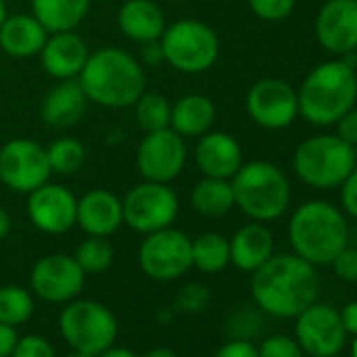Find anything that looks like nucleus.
Segmentation results:
<instances>
[{"label": "nucleus", "mask_w": 357, "mask_h": 357, "mask_svg": "<svg viewBox=\"0 0 357 357\" xmlns=\"http://www.w3.org/2000/svg\"><path fill=\"white\" fill-rule=\"evenodd\" d=\"M47 158L55 174H74L86 162V147L76 137H59L47 147Z\"/></svg>", "instance_id": "obj_30"}, {"label": "nucleus", "mask_w": 357, "mask_h": 357, "mask_svg": "<svg viewBox=\"0 0 357 357\" xmlns=\"http://www.w3.org/2000/svg\"><path fill=\"white\" fill-rule=\"evenodd\" d=\"M288 240L294 255L313 267L330 265V261L349 244L347 217L326 200H309L292 213L288 221Z\"/></svg>", "instance_id": "obj_4"}, {"label": "nucleus", "mask_w": 357, "mask_h": 357, "mask_svg": "<svg viewBox=\"0 0 357 357\" xmlns=\"http://www.w3.org/2000/svg\"><path fill=\"white\" fill-rule=\"evenodd\" d=\"M89 45L86 40L76 34V30L70 32H55L49 34L43 51H40V66L47 72V76L61 80H76L82 72L86 59H89Z\"/></svg>", "instance_id": "obj_19"}, {"label": "nucleus", "mask_w": 357, "mask_h": 357, "mask_svg": "<svg viewBox=\"0 0 357 357\" xmlns=\"http://www.w3.org/2000/svg\"><path fill=\"white\" fill-rule=\"evenodd\" d=\"M259 357H305L296 338L286 334H271L259 347Z\"/></svg>", "instance_id": "obj_35"}, {"label": "nucleus", "mask_w": 357, "mask_h": 357, "mask_svg": "<svg viewBox=\"0 0 357 357\" xmlns=\"http://www.w3.org/2000/svg\"><path fill=\"white\" fill-rule=\"evenodd\" d=\"M160 47L164 63L190 76L208 72L221 53L217 32L200 20H178L166 26Z\"/></svg>", "instance_id": "obj_7"}, {"label": "nucleus", "mask_w": 357, "mask_h": 357, "mask_svg": "<svg viewBox=\"0 0 357 357\" xmlns=\"http://www.w3.org/2000/svg\"><path fill=\"white\" fill-rule=\"evenodd\" d=\"M91 11V0H32V15L49 34L76 30Z\"/></svg>", "instance_id": "obj_26"}, {"label": "nucleus", "mask_w": 357, "mask_h": 357, "mask_svg": "<svg viewBox=\"0 0 357 357\" xmlns=\"http://www.w3.org/2000/svg\"><path fill=\"white\" fill-rule=\"evenodd\" d=\"M97 357H139L135 351H130V349H126V347H120V344H112V347H107L103 353H99Z\"/></svg>", "instance_id": "obj_44"}, {"label": "nucleus", "mask_w": 357, "mask_h": 357, "mask_svg": "<svg viewBox=\"0 0 357 357\" xmlns=\"http://www.w3.org/2000/svg\"><path fill=\"white\" fill-rule=\"evenodd\" d=\"M296 0H248L250 11L269 24H278L284 22L292 15Z\"/></svg>", "instance_id": "obj_33"}, {"label": "nucleus", "mask_w": 357, "mask_h": 357, "mask_svg": "<svg viewBox=\"0 0 357 357\" xmlns=\"http://www.w3.org/2000/svg\"><path fill=\"white\" fill-rule=\"evenodd\" d=\"M34 294L30 288L9 284L0 286V321L13 328L24 326L34 315Z\"/></svg>", "instance_id": "obj_29"}, {"label": "nucleus", "mask_w": 357, "mask_h": 357, "mask_svg": "<svg viewBox=\"0 0 357 357\" xmlns=\"http://www.w3.org/2000/svg\"><path fill=\"white\" fill-rule=\"evenodd\" d=\"M137 259L147 278L155 282L178 280L192 269V238L172 225L145 234Z\"/></svg>", "instance_id": "obj_9"}, {"label": "nucleus", "mask_w": 357, "mask_h": 357, "mask_svg": "<svg viewBox=\"0 0 357 357\" xmlns=\"http://www.w3.org/2000/svg\"><path fill=\"white\" fill-rule=\"evenodd\" d=\"M170 101L160 93H147L135 101V120L143 132H153L170 126Z\"/></svg>", "instance_id": "obj_31"}, {"label": "nucleus", "mask_w": 357, "mask_h": 357, "mask_svg": "<svg viewBox=\"0 0 357 357\" xmlns=\"http://www.w3.org/2000/svg\"><path fill=\"white\" fill-rule=\"evenodd\" d=\"M275 240L265 223L252 221L240 227L229 240V259L231 265L240 271L255 273L273 257Z\"/></svg>", "instance_id": "obj_22"}, {"label": "nucleus", "mask_w": 357, "mask_h": 357, "mask_svg": "<svg viewBox=\"0 0 357 357\" xmlns=\"http://www.w3.org/2000/svg\"><path fill=\"white\" fill-rule=\"evenodd\" d=\"M80 269L89 273H103L112 267L114 263V246L107 238L99 236H86L78 246L76 252L72 255Z\"/></svg>", "instance_id": "obj_32"}, {"label": "nucleus", "mask_w": 357, "mask_h": 357, "mask_svg": "<svg viewBox=\"0 0 357 357\" xmlns=\"http://www.w3.org/2000/svg\"><path fill=\"white\" fill-rule=\"evenodd\" d=\"M76 80L89 103L107 109L132 107L145 91V70L141 61L120 47L91 51Z\"/></svg>", "instance_id": "obj_2"}, {"label": "nucleus", "mask_w": 357, "mask_h": 357, "mask_svg": "<svg viewBox=\"0 0 357 357\" xmlns=\"http://www.w3.org/2000/svg\"><path fill=\"white\" fill-rule=\"evenodd\" d=\"M76 225L86 236L109 238L122 225V200L109 190H91L78 198Z\"/></svg>", "instance_id": "obj_20"}, {"label": "nucleus", "mask_w": 357, "mask_h": 357, "mask_svg": "<svg viewBox=\"0 0 357 357\" xmlns=\"http://www.w3.org/2000/svg\"><path fill=\"white\" fill-rule=\"evenodd\" d=\"M298 116L313 126H330L357 103V68L330 59L315 66L298 91Z\"/></svg>", "instance_id": "obj_3"}, {"label": "nucleus", "mask_w": 357, "mask_h": 357, "mask_svg": "<svg viewBox=\"0 0 357 357\" xmlns=\"http://www.w3.org/2000/svg\"><path fill=\"white\" fill-rule=\"evenodd\" d=\"M336 278L342 282H357V248H351L349 244L330 261Z\"/></svg>", "instance_id": "obj_37"}, {"label": "nucleus", "mask_w": 357, "mask_h": 357, "mask_svg": "<svg viewBox=\"0 0 357 357\" xmlns=\"http://www.w3.org/2000/svg\"><path fill=\"white\" fill-rule=\"evenodd\" d=\"M355 3H357V0H355Z\"/></svg>", "instance_id": "obj_52"}, {"label": "nucleus", "mask_w": 357, "mask_h": 357, "mask_svg": "<svg viewBox=\"0 0 357 357\" xmlns=\"http://www.w3.org/2000/svg\"><path fill=\"white\" fill-rule=\"evenodd\" d=\"M194 162L202 176L231 178L244 164L242 145L225 130H208L198 137L194 147Z\"/></svg>", "instance_id": "obj_18"}, {"label": "nucleus", "mask_w": 357, "mask_h": 357, "mask_svg": "<svg viewBox=\"0 0 357 357\" xmlns=\"http://www.w3.org/2000/svg\"><path fill=\"white\" fill-rule=\"evenodd\" d=\"M86 273L74 257L51 252L40 257L30 269V290L36 298L53 305H66L84 290Z\"/></svg>", "instance_id": "obj_13"}, {"label": "nucleus", "mask_w": 357, "mask_h": 357, "mask_svg": "<svg viewBox=\"0 0 357 357\" xmlns=\"http://www.w3.org/2000/svg\"><path fill=\"white\" fill-rule=\"evenodd\" d=\"M143 357H176V353L170 351V349H166V347H155V349L147 351Z\"/></svg>", "instance_id": "obj_46"}, {"label": "nucleus", "mask_w": 357, "mask_h": 357, "mask_svg": "<svg viewBox=\"0 0 357 357\" xmlns=\"http://www.w3.org/2000/svg\"><path fill=\"white\" fill-rule=\"evenodd\" d=\"M86 105L89 99L78 80H61L45 95L40 116L47 126L63 130L76 126L82 120V116L86 114Z\"/></svg>", "instance_id": "obj_23"}, {"label": "nucleus", "mask_w": 357, "mask_h": 357, "mask_svg": "<svg viewBox=\"0 0 357 357\" xmlns=\"http://www.w3.org/2000/svg\"><path fill=\"white\" fill-rule=\"evenodd\" d=\"M118 330L116 313L99 301L74 298L59 313V332L72 351L99 355L116 344Z\"/></svg>", "instance_id": "obj_8"}, {"label": "nucleus", "mask_w": 357, "mask_h": 357, "mask_svg": "<svg viewBox=\"0 0 357 357\" xmlns=\"http://www.w3.org/2000/svg\"><path fill=\"white\" fill-rule=\"evenodd\" d=\"M120 32L137 43H155L166 30V17L153 0H126L118 11Z\"/></svg>", "instance_id": "obj_24"}, {"label": "nucleus", "mask_w": 357, "mask_h": 357, "mask_svg": "<svg viewBox=\"0 0 357 357\" xmlns=\"http://www.w3.org/2000/svg\"><path fill=\"white\" fill-rule=\"evenodd\" d=\"M353 149H355V162H357V145H355Z\"/></svg>", "instance_id": "obj_50"}, {"label": "nucleus", "mask_w": 357, "mask_h": 357, "mask_svg": "<svg viewBox=\"0 0 357 357\" xmlns=\"http://www.w3.org/2000/svg\"><path fill=\"white\" fill-rule=\"evenodd\" d=\"M76 206L78 198L66 185L47 181L28 194L26 213L38 231L49 236H63L76 227Z\"/></svg>", "instance_id": "obj_16"}, {"label": "nucleus", "mask_w": 357, "mask_h": 357, "mask_svg": "<svg viewBox=\"0 0 357 357\" xmlns=\"http://www.w3.org/2000/svg\"><path fill=\"white\" fill-rule=\"evenodd\" d=\"M334 357H338V355H334Z\"/></svg>", "instance_id": "obj_51"}, {"label": "nucleus", "mask_w": 357, "mask_h": 357, "mask_svg": "<svg viewBox=\"0 0 357 357\" xmlns=\"http://www.w3.org/2000/svg\"><path fill=\"white\" fill-rule=\"evenodd\" d=\"M124 225L137 234L170 227L178 217V196L170 183L141 181L122 198Z\"/></svg>", "instance_id": "obj_10"}, {"label": "nucleus", "mask_w": 357, "mask_h": 357, "mask_svg": "<svg viewBox=\"0 0 357 357\" xmlns=\"http://www.w3.org/2000/svg\"><path fill=\"white\" fill-rule=\"evenodd\" d=\"M208 303H211V290L200 282L185 284L176 294V309L183 313H200L202 309L208 307Z\"/></svg>", "instance_id": "obj_34"}, {"label": "nucleus", "mask_w": 357, "mask_h": 357, "mask_svg": "<svg viewBox=\"0 0 357 357\" xmlns=\"http://www.w3.org/2000/svg\"><path fill=\"white\" fill-rule=\"evenodd\" d=\"M351 357H357V336H353V342H351Z\"/></svg>", "instance_id": "obj_49"}, {"label": "nucleus", "mask_w": 357, "mask_h": 357, "mask_svg": "<svg viewBox=\"0 0 357 357\" xmlns=\"http://www.w3.org/2000/svg\"><path fill=\"white\" fill-rule=\"evenodd\" d=\"M357 166L353 145L336 135H315L298 143L292 168L301 181L313 190H336Z\"/></svg>", "instance_id": "obj_6"}, {"label": "nucleus", "mask_w": 357, "mask_h": 357, "mask_svg": "<svg viewBox=\"0 0 357 357\" xmlns=\"http://www.w3.org/2000/svg\"><path fill=\"white\" fill-rule=\"evenodd\" d=\"M135 162L143 181L172 183L188 164V143L170 126L145 132L137 147Z\"/></svg>", "instance_id": "obj_12"}, {"label": "nucleus", "mask_w": 357, "mask_h": 357, "mask_svg": "<svg viewBox=\"0 0 357 357\" xmlns=\"http://www.w3.org/2000/svg\"><path fill=\"white\" fill-rule=\"evenodd\" d=\"M68 357H97V355H89V353H82V351H72Z\"/></svg>", "instance_id": "obj_48"}, {"label": "nucleus", "mask_w": 357, "mask_h": 357, "mask_svg": "<svg viewBox=\"0 0 357 357\" xmlns=\"http://www.w3.org/2000/svg\"><path fill=\"white\" fill-rule=\"evenodd\" d=\"M236 206L252 221L269 223L284 217L290 206V181L280 166L267 160L244 162L231 176Z\"/></svg>", "instance_id": "obj_5"}, {"label": "nucleus", "mask_w": 357, "mask_h": 357, "mask_svg": "<svg viewBox=\"0 0 357 357\" xmlns=\"http://www.w3.org/2000/svg\"><path fill=\"white\" fill-rule=\"evenodd\" d=\"M338 313H340V321H342V328L347 330V334L357 336V301L347 303Z\"/></svg>", "instance_id": "obj_42"}, {"label": "nucleus", "mask_w": 357, "mask_h": 357, "mask_svg": "<svg viewBox=\"0 0 357 357\" xmlns=\"http://www.w3.org/2000/svg\"><path fill=\"white\" fill-rule=\"evenodd\" d=\"M336 137L353 147L357 145V107H351L336 120Z\"/></svg>", "instance_id": "obj_40"}, {"label": "nucleus", "mask_w": 357, "mask_h": 357, "mask_svg": "<svg viewBox=\"0 0 357 357\" xmlns=\"http://www.w3.org/2000/svg\"><path fill=\"white\" fill-rule=\"evenodd\" d=\"M47 38V28L32 13L7 15L3 26H0V49L13 59L38 57Z\"/></svg>", "instance_id": "obj_21"}, {"label": "nucleus", "mask_w": 357, "mask_h": 357, "mask_svg": "<svg viewBox=\"0 0 357 357\" xmlns=\"http://www.w3.org/2000/svg\"><path fill=\"white\" fill-rule=\"evenodd\" d=\"M47 147L32 139H11L0 147V183L15 194H30L51 181Z\"/></svg>", "instance_id": "obj_11"}, {"label": "nucleus", "mask_w": 357, "mask_h": 357, "mask_svg": "<svg viewBox=\"0 0 357 357\" xmlns=\"http://www.w3.org/2000/svg\"><path fill=\"white\" fill-rule=\"evenodd\" d=\"M213 357H259V351L248 338H231Z\"/></svg>", "instance_id": "obj_39"}, {"label": "nucleus", "mask_w": 357, "mask_h": 357, "mask_svg": "<svg viewBox=\"0 0 357 357\" xmlns=\"http://www.w3.org/2000/svg\"><path fill=\"white\" fill-rule=\"evenodd\" d=\"M20 340V332L17 328L9 326V324H3L0 321V357H11L15 344Z\"/></svg>", "instance_id": "obj_41"}, {"label": "nucleus", "mask_w": 357, "mask_h": 357, "mask_svg": "<svg viewBox=\"0 0 357 357\" xmlns=\"http://www.w3.org/2000/svg\"><path fill=\"white\" fill-rule=\"evenodd\" d=\"M217 118V107L211 97L200 93H190L178 97L170 105V128L183 139L202 137L213 130Z\"/></svg>", "instance_id": "obj_25"}, {"label": "nucleus", "mask_w": 357, "mask_h": 357, "mask_svg": "<svg viewBox=\"0 0 357 357\" xmlns=\"http://www.w3.org/2000/svg\"><path fill=\"white\" fill-rule=\"evenodd\" d=\"M294 319V338L309 357H334L344 349L347 330L332 305L311 303Z\"/></svg>", "instance_id": "obj_14"}, {"label": "nucleus", "mask_w": 357, "mask_h": 357, "mask_svg": "<svg viewBox=\"0 0 357 357\" xmlns=\"http://www.w3.org/2000/svg\"><path fill=\"white\" fill-rule=\"evenodd\" d=\"M340 206L342 213L357 219V166L351 170V174L340 183Z\"/></svg>", "instance_id": "obj_38"}, {"label": "nucleus", "mask_w": 357, "mask_h": 357, "mask_svg": "<svg viewBox=\"0 0 357 357\" xmlns=\"http://www.w3.org/2000/svg\"><path fill=\"white\" fill-rule=\"evenodd\" d=\"M141 61L147 63V66H160V63H164V55H162L160 40L141 45Z\"/></svg>", "instance_id": "obj_43"}, {"label": "nucleus", "mask_w": 357, "mask_h": 357, "mask_svg": "<svg viewBox=\"0 0 357 357\" xmlns=\"http://www.w3.org/2000/svg\"><path fill=\"white\" fill-rule=\"evenodd\" d=\"M317 288L315 267L294 252L273 255L250 280V294L259 311L278 319H294L315 303Z\"/></svg>", "instance_id": "obj_1"}, {"label": "nucleus", "mask_w": 357, "mask_h": 357, "mask_svg": "<svg viewBox=\"0 0 357 357\" xmlns=\"http://www.w3.org/2000/svg\"><path fill=\"white\" fill-rule=\"evenodd\" d=\"M192 206L198 215L208 219L225 217L231 208H236L231 178L202 176L192 190Z\"/></svg>", "instance_id": "obj_27"}, {"label": "nucleus", "mask_w": 357, "mask_h": 357, "mask_svg": "<svg viewBox=\"0 0 357 357\" xmlns=\"http://www.w3.org/2000/svg\"><path fill=\"white\" fill-rule=\"evenodd\" d=\"M7 15H9V11H7V3H5V0H0V26H3V22L7 20Z\"/></svg>", "instance_id": "obj_47"}, {"label": "nucleus", "mask_w": 357, "mask_h": 357, "mask_svg": "<svg viewBox=\"0 0 357 357\" xmlns=\"http://www.w3.org/2000/svg\"><path fill=\"white\" fill-rule=\"evenodd\" d=\"M315 36L321 49L340 57L357 51V3L328 0L315 17Z\"/></svg>", "instance_id": "obj_17"}, {"label": "nucleus", "mask_w": 357, "mask_h": 357, "mask_svg": "<svg viewBox=\"0 0 357 357\" xmlns=\"http://www.w3.org/2000/svg\"><path fill=\"white\" fill-rule=\"evenodd\" d=\"M11 357H57L49 338L40 334H26L20 336Z\"/></svg>", "instance_id": "obj_36"}, {"label": "nucleus", "mask_w": 357, "mask_h": 357, "mask_svg": "<svg viewBox=\"0 0 357 357\" xmlns=\"http://www.w3.org/2000/svg\"><path fill=\"white\" fill-rule=\"evenodd\" d=\"M11 215L0 206V242H3L9 234H11Z\"/></svg>", "instance_id": "obj_45"}, {"label": "nucleus", "mask_w": 357, "mask_h": 357, "mask_svg": "<svg viewBox=\"0 0 357 357\" xmlns=\"http://www.w3.org/2000/svg\"><path fill=\"white\" fill-rule=\"evenodd\" d=\"M246 114L265 130L288 128L298 118L296 89L282 78H263L246 93Z\"/></svg>", "instance_id": "obj_15"}, {"label": "nucleus", "mask_w": 357, "mask_h": 357, "mask_svg": "<svg viewBox=\"0 0 357 357\" xmlns=\"http://www.w3.org/2000/svg\"><path fill=\"white\" fill-rule=\"evenodd\" d=\"M231 265L229 240L217 231L200 234L192 240V267L202 273H221Z\"/></svg>", "instance_id": "obj_28"}]
</instances>
